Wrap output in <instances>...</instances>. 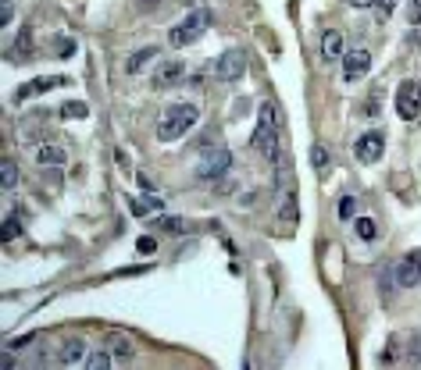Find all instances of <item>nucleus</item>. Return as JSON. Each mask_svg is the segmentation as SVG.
I'll use <instances>...</instances> for the list:
<instances>
[{"mask_svg":"<svg viewBox=\"0 0 421 370\" xmlns=\"http://www.w3.org/2000/svg\"><path fill=\"white\" fill-rule=\"evenodd\" d=\"M254 150L268 161H279V107L272 100H264L257 111V129H254Z\"/></svg>","mask_w":421,"mask_h":370,"instance_id":"1","label":"nucleus"},{"mask_svg":"<svg viewBox=\"0 0 421 370\" xmlns=\"http://www.w3.org/2000/svg\"><path fill=\"white\" fill-rule=\"evenodd\" d=\"M197 118H200V111L193 107V104H175L161 121H158V139L161 143H175V139H183L193 125H197Z\"/></svg>","mask_w":421,"mask_h":370,"instance_id":"2","label":"nucleus"},{"mask_svg":"<svg viewBox=\"0 0 421 370\" xmlns=\"http://www.w3.org/2000/svg\"><path fill=\"white\" fill-rule=\"evenodd\" d=\"M232 168V153L225 146H204L200 164H197V178L200 182H218L222 175H229Z\"/></svg>","mask_w":421,"mask_h":370,"instance_id":"3","label":"nucleus"},{"mask_svg":"<svg viewBox=\"0 0 421 370\" xmlns=\"http://www.w3.org/2000/svg\"><path fill=\"white\" fill-rule=\"evenodd\" d=\"M204 29H207V15L204 11H193V15H186L183 22L171 29L168 40H171V47H190V43H197L204 36Z\"/></svg>","mask_w":421,"mask_h":370,"instance_id":"4","label":"nucleus"},{"mask_svg":"<svg viewBox=\"0 0 421 370\" xmlns=\"http://www.w3.org/2000/svg\"><path fill=\"white\" fill-rule=\"evenodd\" d=\"M372 72V54L365 47H353L343 54V79L346 82H357V79H365Z\"/></svg>","mask_w":421,"mask_h":370,"instance_id":"5","label":"nucleus"},{"mask_svg":"<svg viewBox=\"0 0 421 370\" xmlns=\"http://www.w3.org/2000/svg\"><path fill=\"white\" fill-rule=\"evenodd\" d=\"M382 153H385V136L382 132H365V136L353 143V157L360 164H375Z\"/></svg>","mask_w":421,"mask_h":370,"instance_id":"6","label":"nucleus"},{"mask_svg":"<svg viewBox=\"0 0 421 370\" xmlns=\"http://www.w3.org/2000/svg\"><path fill=\"white\" fill-rule=\"evenodd\" d=\"M243 72H247V54H243V50H229V54H222V57L215 61V75H218L222 82H236Z\"/></svg>","mask_w":421,"mask_h":370,"instance_id":"7","label":"nucleus"},{"mask_svg":"<svg viewBox=\"0 0 421 370\" xmlns=\"http://www.w3.org/2000/svg\"><path fill=\"white\" fill-rule=\"evenodd\" d=\"M393 278H397V285H404V289L421 285V250H411V253H407V257L397 264Z\"/></svg>","mask_w":421,"mask_h":370,"instance_id":"8","label":"nucleus"},{"mask_svg":"<svg viewBox=\"0 0 421 370\" xmlns=\"http://www.w3.org/2000/svg\"><path fill=\"white\" fill-rule=\"evenodd\" d=\"M397 114L404 121H414L421 114V97H418V82H400L397 89Z\"/></svg>","mask_w":421,"mask_h":370,"instance_id":"9","label":"nucleus"},{"mask_svg":"<svg viewBox=\"0 0 421 370\" xmlns=\"http://www.w3.org/2000/svg\"><path fill=\"white\" fill-rule=\"evenodd\" d=\"M57 86H68V79H65V75H43V79H33V82H25V86L18 89V100L40 97V92H50V89H57Z\"/></svg>","mask_w":421,"mask_h":370,"instance_id":"10","label":"nucleus"},{"mask_svg":"<svg viewBox=\"0 0 421 370\" xmlns=\"http://www.w3.org/2000/svg\"><path fill=\"white\" fill-rule=\"evenodd\" d=\"M346 47H343V33L339 29H325V36H321V57L325 61H343Z\"/></svg>","mask_w":421,"mask_h":370,"instance_id":"11","label":"nucleus"},{"mask_svg":"<svg viewBox=\"0 0 421 370\" xmlns=\"http://www.w3.org/2000/svg\"><path fill=\"white\" fill-rule=\"evenodd\" d=\"M178 79H183V65H178V61H168V65H161L154 72V86L158 89H171V86H178Z\"/></svg>","mask_w":421,"mask_h":370,"instance_id":"12","label":"nucleus"},{"mask_svg":"<svg viewBox=\"0 0 421 370\" xmlns=\"http://www.w3.org/2000/svg\"><path fill=\"white\" fill-rule=\"evenodd\" d=\"M129 210L136 214V218H146V214H161V210H164V200H158V196H132V200H129Z\"/></svg>","mask_w":421,"mask_h":370,"instance_id":"13","label":"nucleus"},{"mask_svg":"<svg viewBox=\"0 0 421 370\" xmlns=\"http://www.w3.org/2000/svg\"><path fill=\"white\" fill-rule=\"evenodd\" d=\"M86 356V342H82V338H68V342L61 346V356H57V360H61V363H79Z\"/></svg>","mask_w":421,"mask_h":370,"instance_id":"14","label":"nucleus"},{"mask_svg":"<svg viewBox=\"0 0 421 370\" xmlns=\"http://www.w3.org/2000/svg\"><path fill=\"white\" fill-rule=\"evenodd\" d=\"M104 349H111L114 356H122V360H129L136 349H132V342H129V338L125 335H107V342H104Z\"/></svg>","mask_w":421,"mask_h":370,"instance_id":"15","label":"nucleus"},{"mask_svg":"<svg viewBox=\"0 0 421 370\" xmlns=\"http://www.w3.org/2000/svg\"><path fill=\"white\" fill-rule=\"evenodd\" d=\"M36 161H40V164H65L68 153H65L61 146H40V150H36Z\"/></svg>","mask_w":421,"mask_h":370,"instance_id":"16","label":"nucleus"},{"mask_svg":"<svg viewBox=\"0 0 421 370\" xmlns=\"http://www.w3.org/2000/svg\"><path fill=\"white\" fill-rule=\"evenodd\" d=\"M150 57H158V50H154V47H146V50H139V54H132V57H129V65H125V68H129V72L136 75V72H143V68L150 65Z\"/></svg>","mask_w":421,"mask_h":370,"instance_id":"17","label":"nucleus"},{"mask_svg":"<svg viewBox=\"0 0 421 370\" xmlns=\"http://www.w3.org/2000/svg\"><path fill=\"white\" fill-rule=\"evenodd\" d=\"M311 164H314V171H318V175H328V153H325V146H321V143H314V146H311Z\"/></svg>","mask_w":421,"mask_h":370,"instance_id":"18","label":"nucleus"},{"mask_svg":"<svg viewBox=\"0 0 421 370\" xmlns=\"http://www.w3.org/2000/svg\"><path fill=\"white\" fill-rule=\"evenodd\" d=\"M353 232L365 239V242H372V239H375V221H372V218H357V221H353Z\"/></svg>","mask_w":421,"mask_h":370,"instance_id":"19","label":"nucleus"},{"mask_svg":"<svg viewBox=\"0 0 421 370\" xmlns=\"http://www.w3.org/2000/svg\"><path fill=\"white\" fill-rule=\"evenodd\" d=\"M0 182H4V189H11V185L18 182V164L15 161H4V168H0Z\"/></svg>","mask_w":421,"mask_h":370,"instance_id":"20","label":"nucleus"},{"mask_svg":"<svg viewBox=\"0 0 421 370\" xmlns=\"http://www.w3.org/2000/svg\"><path fill=\"white\" fill-rule=\"evenodd\" d=\"M86 114H89V107H86V104H75V100H72V104H65V107H61V118H68V121H75V118H79V121H82V118H86Z\"/></svg>","mask_w":421,"mask_h":370,"instance_id":"21","label":"nucleus"},{"mask_svg":"<svg viewBox=\"0 0 421 370\" xmlns=\"http://www.w3.org/2000/svg\"><path fill=\"white\" fill-rule=\"evenodd\" d=\"M86 367L89 370H104V367H111V349H104V353H93L86 360Z\"/></svg>","mask_w":421,"mask_h":370,"instance_id":"22","label":"nucleus"},{"mask_svg":"<svg viewBox=\"0 0 421 370\" xmlns=\"http://www.w3.org/2000/svg\"><path fill=\"white\" fill-rule=\"evenodd\" d=\"M158 225H161V228H168V232H175V235H183V232H190V225H186L183 218H161Z\"/></svg>","mask_w":421,"mask_h":370,"instance_id":"23","label":"nucleus"},{"mask_svg":"<svg viewBox=\"0 0 421 370\" xmlns=\"http://www.w3.org/2000/svg\"><path fill=\"white\" fill-rule=\"evenodd\" d=\"M353 210H357V200H353V196H343V200H339V218L350 221V218H353Z\"/></svg>","mask_w":421,"mask_h":370,"instance_id":"24","label":"nucleus"},{"mask_svg":"<svg viewBox=\"0 0 421 370\" xmlns=\"http://www.w3.org/2000/svg\"><path fill=\"white\" fill-rule=\"evenodd\" d=\"M15 235H18V221H15V218H8V221H4V242H11Z\"/></svg>","mask_w":421,"mask_h":370,"instance_id":"25","label":"nucleus"},{"mask_svg":"<svg viewBox=\"0 0 421 370\" xmlns=\"http://www.w3.org/2000/svg\"><path fill=\"white\" fill-rule=\"evenodd\" d=\"M407 18H411L414 25L421 22V0H411V8H407Z\"/></svg>","mask_w":421,"mask_h":370,"instance_id":"26","label":"nucleus"},{"mask_svg":"<svg viewBox=\"0 0 421 370\" xmlns=\"http://www.w3.org/2000/svg\"><path fill=\"white\" fill-rule=\"evenodd\" d=\"M11 22V0H0V25Z\"/></svg>","mask_w":421,"mask_h":370,"instance_id":"27","label":"nucleus"},{"mask_svg":"<svg viewBox=\"0 0 421 370\" xmlns=\"http://www.w3.org/2000/svg\"><path fill=\"white\" fill-rule=\"evenodd\" d=\"M136 250H139V253H154V239H150V235H143V239L136 242Z\"/></svg>","mask_w":421,"mask_h":370,"instance_id":"28","label":"nucleus"},{"mask_svg":"<svg viewBox=\"0 0 421 370\" xmlns=\"http://www.w3.org/2000/svg\"><path fill=\"white\" fill-rule=\"evenodd\" d=\"M397 4H400V0H378V11H382V15H393Z\"/></svg>","mask_w":421,"mask_h":370,"instance_id":"29","label":"nucleus"},{"mask_svg":"<svg viewBox=\"0 0 421 370\" xmlns=\"http://www.w3.org/2000/svg\"><path fill=\"white\" fill-rule=\"evenodd\" d=\"M411 360H414V363H418V360H421V335H418V338H414V346H411Z\"/></svg>","mask_w":421,"mask_h":370,"instance_id":"30","label":"nucleus"},{"mask_svg":"<svg viewBox=\"0 0 421 370\" xmlns=\"http://www.w3.org/2000/svg\"><path fill=\"white\" fill-rule=\"evenodd\" d=\"M346 4H350V8H372L375 0H346Z\"/></svg>","mask_w":421,"mask_h":370,"instance_id":"31","label":"nucleus"}]
</instances>
